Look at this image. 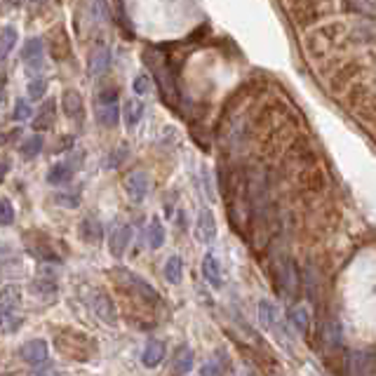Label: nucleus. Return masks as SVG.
I'll return each mask as SVG.
<instances>
[{"label":"nucleus","instance_id":"7ed1b4c3","mask_svg":"<svg viewBox=\"0 0 376 376\" xmlns=\"http://www.w3.org/2000/svg\"><path fill=\"white\" fill-rule=\"evenodd\" d=\"M19 308H22V287L5 285L0 290V331L3 334L17 331L24 324V318L19 315Z\"/></svg>","mask_w":376,"mask_h":376},{"label":"nucleus","instance_id":"393cba45","mask_svg":"<svg viewBox=\"0 0 376 376\" xmlns=\"http://www.w3.org/2000/svg\"><path fill=\"white\" fill-rule=\"evenodd\" d=\"M42 136L40 134H33V136H29V139H24V143H22V148H19V153L24 155L26 160H31V158H36L38 153L42 150Z\"/></svg>","mask_w":376,"mask_h":376},{"label":"nucleus","instance_id":"dca6fc26","mask_svg":"<svg viewBox=\"0 0 376 376\" xmlns=\"http://www.w3.org/2000/svg\"><path fill=\"white\" fill-rule=\"evenodd\" d=\"M165 355H167L165 343L158 341V338H148V343H146V346H143V350H141V365L148 367V369H155V367L162 365Z\"/></svg>","mask_w":376,"mask_h":376},{"label":"nucleus","instance_id":"9d476101","mask_svg":"<svg viewBox=\"0 0 376 376\" xmlns=\"http://www.w3.org/2000/svg\"><path fill=\"white\" fill-rule=\"evenodd\" d=\"M196 240L203 242V244H212L217 240V219L212 214V210H203L198 212V219H196Z\"/></svg>","mask_w":376,"mask_h":376},{"label":"nucleus","instance_id":"6ab92c4d","mask_svg":"<svg viewBox=\"0 0 376 376\" xmlns=\"http://www.w3.org/2000/svg\"><path fill=\"white\" fill-rule=\"evenodd\" d=\"M193 360H196V355H193V348L191 346H179L177 353H174V360H172V374L174 376H184L193 369Z\"/></svg>","mask_w":376,"mask_h":376},{"label":"nucleus","instance_id":"bb28decb","mask_svg":"<svg viewBox=\"0 0 376 376\" xmlns=\"http://www.w3.org/2000/svg\"><path fill=\"white\" fill-rule=\"evenodd\" d=\"M132 90H134L136 97H146L153 90V80H150L148 73H139L134 75V80H132Z\"/></svg>","mask_w":376,"mask_h":376},{"label":"nucleus","instance_id":"c9c22d12","mask_svg":"<svg viewBox=\"0 0 376 376\" xmlns=\"http://www.w3.org/2000/svg\"><path fill=\"white\" fill-rule=\"evenodd\" d=\"M244 376H252V374H244Z\"/></svg>","mask_w":376,"mask_h":376},{"label":"nucleus","instance_id":"2eb2a0df","mask_svg":"<svg viewBox=\"0 0 376 376\" xmlns=\"http://www.w3.org/2000/svg\"><path fill=\"white\" fill-rule=\"evenodd\" d=\"M203 275L207 280V285L212 290H221L224 287V271H221V261L214 252H207L203 256Z\"/></svg>","mask_w":376,"mask_h":376},{"label":"nucleus","instance_id":"0eeeda50","mask_svg":"<svg viewBox=\"0 0 376 376\" xmlns=\"http://www.w3.org/2000/svg\"><path fill=\"white\" fill-rule=\"evenodd\" d=\"M143 61H146L148 68H153L155 71V78H158V85L160 90L165 92V97H174V78H172V71H169V66L165 64V59H162L160 52H153V49H146L143 52Z\"/></svg>","mask_w":376,"mask_h":376},{"label":"nucleus","instance_id":"c85d7f7f","mask_svg":"<svg viewBox=\"0 0 376 376\" xmlns=\"http://www.w3.org/2000/svg\"><path fill=\"white\" fill-rule=\"evenodd\" d=\"M15 207L8 198H0V226H12L15 224Z\"/></svg>","mask_w":376,"mask_h":376},{"label":"nucleus","instance_id":"ddd939ff","mask_svg":"<svg viewBox=\"0 0 376 376\" xmlns=\"http://www.w3.org/2000/svg\"><path fill=\"white\" fill-rule=\"evenodd\" d=\"M109 66H111V49H109V45L99 42V45H94L90 49V54H87V73L104 75L109 71Z\"/></svg>","mask_w":376,"mask_h":376},{"label":"nucleus","instance_id":"1a4fd4ad","mask_svg":"<svg viewBox=\"0 0 376 376\" xmlns=\"http://www.w3.org/2000/svg\"><path fill=\"white\" fill-rule=\"evenodd\" d=\"M47 355H49V346L42 338H31V341H24L22 346H19V357L31 367H38L42 365V362H47Z\"/></svg>","mask_w":376,"mask_h":376},{"label":"nucleus","instance_id":"4468645a","mask_svg":"<svg viewBox=\"0 0 376 376\" xmlns=\"http://www.w3.org/2000/svg\"><path fill=\"white\" fill-rule=\"evenodd\" d=\"M61 109H64V116L73 123H83L85 118V102L83 94L78 90H66L61 94Z\"/></svg>","mask_w":376,"mask_h":376},{"label":"nucleus","instance_id":"f8f14e48","mask_svg":"<svg viewBox=\"0 0 376 376\" xmlns=\"http://www.w3.org/2000/svg\"><path fill=\"white\" fill-rule=\"evenodd\" d=\"M45 54H47V45L42 38H29L22 47V61L29 68H40L42 61H45Z\"/></svg>","mask_w":376,"mask_h":376},{"label":"nucleus","instance_id":"f03ea898","mask_svg":"<svg viewBox=\"0 0 376 376\" xmlns=\"http://www.w3.org/2000/svg\"><path fill=\"white\" fill-rule=\"evenodd\" d=\"M111 278H113V282H116L118 290L125 292L132 299H139V301H143V304H150V306H155L160 301L158 290H155L153 285H148L141 275L130 271V268H123V266L111 268Z\"/></svg>","mask_w":376,"mask_h":376},{"label":"nucleus","instance_id":"6e6552de","mask_svg":"<svg viewBox=\"0 0 376 376\" xmlns=\"http://www.w3.org/2000/svg\"><path fill=\"white\" fill-rule=\"evenodd\" d=\"M123 188L130 196L132 203H143L150 191V177L143 169H132L127 177L123 179Z\"/></svg>","mask_w":376,"mask_h":376},{"label":"nucleus","instance_id":"473e14b6","mask_svg":"<svg viewBox=\"0 0 376 376\" xmlns=\"http://www.w3.org/2000/svg\"><path fill=\"white\" fill-rule=\"evenodd\" d=\"M8 172H10V160H0V181L8 177Z\"/></svg>","mask_w":376,"mask_h":376},{"label":"nucleus","instance_id":"7c9ffc66","mask_svg":"<svg viewBox=\"0 0 376 376\" xmlns=\"http://www.w3.org/2000/svg\"><path fill=\"white\" fill-rule=\"evenodd\" d=\"M200 376H224V367L219 362H205L200 367Z\"/></svg>","mask_w":376,"mask_h":376},{"label":"nucleus","instance_id":"39448f33","mask_svg":"<svg viewBox=\"0 0 376 376\" xmlns=\"http://www.w3.org/2000/svg\"><path fill=\"white\" fill-rule=\"evenodd\" d=\"M123 111H120V102H118V92L116 90H104L97 94L94 99V118L102 127L111 130L116 127L118 120H120Z\"/></svg>","mask_w":376,"mask_h":376},{"label":"nucleus","instance_id":"a878e982","mask_svg":"<svg viewBox=\"0 0 376 376\" xmlns=\"http://www.w3.org/2000/svg\"><path fill=\"white\" fill-rule=\"evenodd\" d=\"M290 324L294 329L299 331V334H306L308 331V313H306V308H292L290 311Z\"/></svg>","mask_w":376,"mask_h":376},{"label":"nucleus","instance_id":"f704fd0d","mask_svg":"<svg viewBox=\"0 0 376 376\" xmlns=\"http://www.w3.org/2000/svg\"><path fill=\"white\" fill-rule=\"evenodd\" d=\"M38 376H59L56 372H47V374H38Z\"/></svg>","mask_w":376,"mask_h":376},{"label":"nucleus","instance_id":"f3484780","mask_svg":"<svg viewBox=\"0 0 376 376\" xmlns=\"http://www.w3.org/2000/svg\"><path fill=\"white\" fill-rule=\"evenodd\" d=\"M80 237H83V242L87 244H99L104 240V226L99 221L97 217L87 214L83 221H80V228H78Z\"/></svg>","mask_w":376,"mask_h":376},{"label":"nucleus","instance_id":"aec40b11","mask_svg":"<svg viewBox=\"0 0 376 376\" xmlns=\"http://www.w3.org/2000/svg\"><path fill=\"white\" fill-rule=\"evenodd\" d=\"M73 179V167L68 162H56L47 169V184L49 186H66Z\"/></svg>","mask_w":376,"mask_h":376},{"label":"nucleus","instance_id":"412c9836","mask_svg":"<svg viewBox=\"0 0 376 376\" xmlns=\"http://www.w3.org/2000/svg\"><path fill=\"white\" fill-rule=\"evenodd\" d=\"M19 40V31L15 26H5L0 31V64L3 61H8V56L12 54V49H15Z\"/></svg>","mask_w":376,"mask_h":376},{"label":"nucleus","instance_id":"5701e85b","mask_svg":"<svg viewBox=\"0 0 376 376\" xmlns=\"http://www.w3.org/2000/svg\"><path fill=\"white\" fill-rule=\"evenodd\" d=\"M165 226H162V221L158 217H153L150 219V224H148V230H146V240H148V247L150 249H160L162 244H165Z\"/></svg>","mask_w":376,"mask_h":376},{"label":"nucleus","instance_id":"a211bd4d","mask_svg":"<svg viewBox=\"0 0 376 376\" xmlns=\"http://www.w3.org/2000/svg\"><path fill=\"white\" fill-rule=\"evenodd\" d=\"M143 111H146V106H143L141 99H127L123 106V123L125 127H127L130 132H134L136 127H139V123L143 120Z\"/></svg>","mask_w":376,"mask_h":376},{"label":"nucleus","instance_id":"cd10ccee","mask_svg":"<svg viewBox=\"0 0 376 376\" xmlns=\"http://www.w3.org/2000/svg\"><path fill=\"white\" fill-rule=\"evenodd\" d=\"M12 118H15L17 123H26L33 118V109H31L29 102H24V99H17L15 102V113H12Z\"/></svg>","mask_w":376,"mask_h":376},{"label":"nucleus","instance_id":"9b49d317","mask_svg":"<svg viewBox=\"0 0 376 376\" xmlns=\"http://www.w3.org/2000/svg\"><path fill=\"white\" fill-rule=\"evenodd\" d=\"M132 235H134V228H132L130 224L118 226V228L111 233V237H109V252H111V256L116 261H120L123 256H125V252H127V247H130V242H132Z\"/></svg>","mask_w":376,"mask_h":376},{"label":"nucleus","instance_id":"423d86ee","mask_svg":"<svg viewBox=\"0 0 376 376\" xmlns=\"http://www.w3.org/2000/svg\"><path fill=\"white\" fill-rule=\"evenodd\" d=\"M87 306H90L92 315L97 318L99 322L109 324V327H116V324H118L116 304H113V299L104 290H94L90 294V299H87Z\"/></svg>","mask_w":376,"mask_h":376},{"label":"nucleus","instance_id":"b1692460","mask_svg":"<svg viewBox=\"0 0 376 376\" xmlns=\"http://www.w3.org/2000/svg\"><path fill=\"white\" fill-rule=\"evenodd\" d=\"M56 102L54 99H47L45 102V109H40L38 113V118H33V130H49L54 125V118H56Z\"/></svg>","mask_w":376,"mask_h":376},{"label":"nucleus","instance_id":"72a5a7b5","mask_svg":"<svg viewBox=\"0 0 376 376\" xmlns=\"http://www.w3.org/2000/svg\"><path fill=\"white\" fill-rule=\"evenodd\" d=\"M3 97H5V85L0 83V102H3Z\"/></svg>","mask_w":376,"mask_h":376},{"label":"nucleus","instance_id":"4be33fe9","mask_svg":"<svg viewBox=\"0 0 376 376\" xmlns=\"http://www.w3.org/2000/svg\"><path fill=\"white\" fill-rule=\"evenodd\" d=\"M162 273H165V280L169 282V285H179V282L184 280V261H181V256H177V254L169 256V259L165 261Z\"/></svg>","mask_w":376,"mask_h":376},{"label":"nucleus","instance_id":"f257e3e1","mask_svg":"<svg viewBox=\"0 0 376 376\" xmlns=\"http://www.w3.org/2000/svg\"><path fill=\"white\" fill-rule=\"evenodd\" d=\"M22 240H24L26 252L42 263H64L68 254L64 240L45 233V230H26Z\"/></svg>","mask_w":376,"mask_h":376},{"label":"nucleus","instance_id":"2f4dec72","mask_svg":"<svg viewBox=\"0 0 376 376\" xmlns=\"http://www.w3.org/2000/svg\"><path fill=\"white\" fill-rule=\"evenodd\" d=\"M56 200H59V203H64V207H75V205H78V198H68V196H59V198H56Z\"/></svg>","mask_w":376,"mask_h":376},{"label":"nucleus","instance_id":"c756f323","mask_svg":"<svg viewBox=\"0 0 376 376\" xmlns=\"http://www.w3.org/2000/svg\"><path fill=\"white\" fill-rule=\"evenodd\" d=\"M26 92H29V97H31V99H42V97H45V92H47V80L33 78V80H31V83H29Z\"/></svg>","mask_w":376,"mask_h":376},{"label":"nucleus","instance_id":"20e7f679","mask_svg":"<svg viewBox=\"0 0 376 376\" xmlns=\"http://www.w3.org/2000/svg\"><path fill=\"white\" fill-rule=\"evenodd\" d=\"M259 324L280 343V346L290 348V329L285 327L282 313L273 301H268V299L259 301Z\"/></svg>","mask_w":376,"mask_h":376}]
</instances>
